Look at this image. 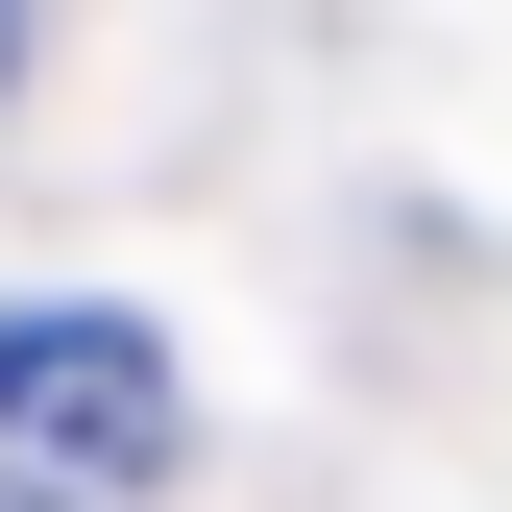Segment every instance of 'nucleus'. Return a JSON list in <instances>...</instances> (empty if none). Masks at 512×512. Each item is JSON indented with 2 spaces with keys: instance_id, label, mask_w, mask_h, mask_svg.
<instances>
[{
  "instance_id": "obj_1",
  "label": "nucleus",
  "mask_w": 512,
  "mask_h": 512,
  "mask_svg": "<svg viewBox=\"0 0 512 512\" xmlns=\"http://www.w3.org/2000/svg\"><path fill=\"white\" fill-rule=\"evenodd\" d=\"M171 464H196L171 317H122V293H25L0 317V512H147Z\"/></svg>"
},
{
  "instance_id": "obj_2",
  "label": "nucleus",
  "mask_w": 512,
  "mask_h": 512,
  "mask_svg": "<svg viewBox=\"0 0 512 512\" xmlns=\"http://www.w3.org/2000/svg\"><path fill=\"white\" fill-rule=\"evenodd\" d=\"M0 74H25V0H0Z\"/></svg>"
}]
</instances>
